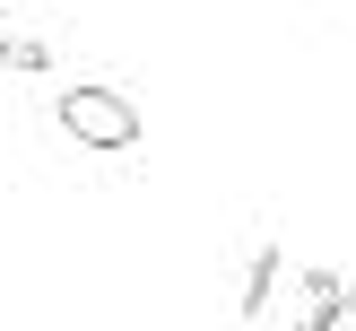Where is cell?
Segmentation results:
<instances>
[{
  "label": "cell",
  "instance_id": "1",
  "mask_svg": "<svg viewBox=\"0 0 356 331\" xmlns=\"http://www.w3.org/2000/svg\"><path fill=\"white\" fill-rule=\"evenodd\" d=\"M52 122H61L79 148H104V157H122V148H139V105L122 96L113 79H70L61 96H52Z\"/></svg>",
  "mask_w": 356,
  "mask_h": 331
},
{
  "label": "cell",
  "instance_id": "2",
  "mask_svg": "<svg viewBox=\"0 0 356 331\" xmlns=\"http://www.w3.org/2000/svg\"><path fill=\"white\" fill-rule=\"evenodd\" d=\"M278 279H287V253H278V236H261L252 261H243V288H235V314H243V323H261V314L278 305Z\"/></svg>",
  "mask_w": 356,
  "mask_h": 331
},
{
  "label": "cell",
  "instance_id": "3",
  "mask_svg": "<svg viewBox=\"0 0 356 331\" xmlns=\"http://www.w3.org/2000/svg\"><path fill=\"white\" fill-rule=\"evenodd\" d=\"M287 331H356V288L322 296V305H296V323H287Z\"/></svg>",
  "mask_w": 356,
  "mask_h": 331
},
{
  "label": "cell",
  "instance_id": "4",
  "mask_svg": "<svg viewBox=\"0 0 356 331\" xmlns=\"http://www.w3.org/2000/svg\"><path fill=\"white\" fill-rule=\"evenodd\" d=\"M0 70H17V79H44V70H52V44H44V35H0Z\"/></svg>",
  "mask_w": 356,
  "mask_h": 331
}]
</instances>
